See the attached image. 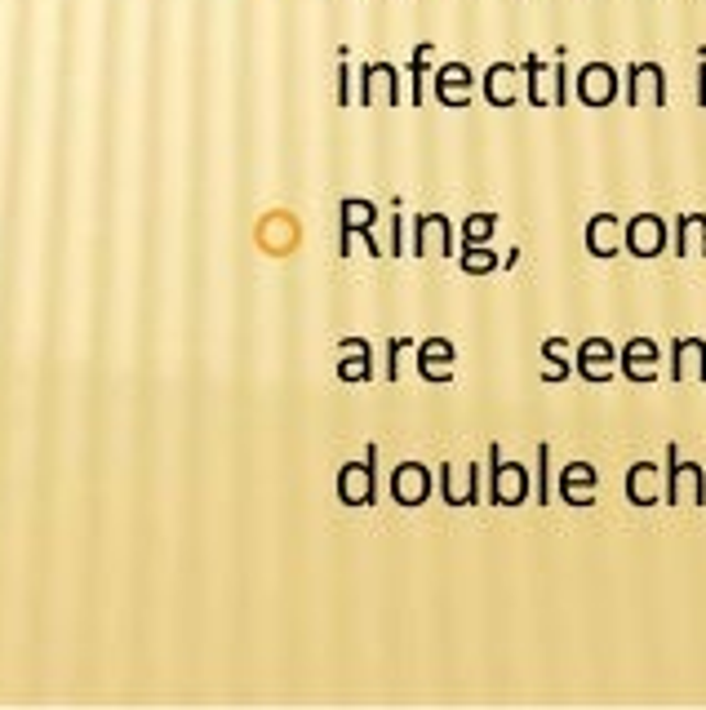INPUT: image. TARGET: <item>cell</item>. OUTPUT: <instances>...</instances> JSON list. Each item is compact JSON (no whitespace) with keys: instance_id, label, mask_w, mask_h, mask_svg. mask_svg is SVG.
I'll return each mask as SVG.
<instances>
[{"instance_id":"cell-1","label":"cell","mask_w":706,"mask_h":710,"mask_svg":"<svg viewBox=\"0 0 706 710\" xmlns=\"http://www.w3.org/2000/svg\"><path fill=\"white\" fill-rule=\"evenodd\" d=\"M662 502L671 507H706V466L684 462L680 444H666V470H662Z\"/></svg>"},{"instance_id":"cell-2","label":"cell","mask_w":706,"mask_h":710,"mask_svg":"<svg viewBox=\"0 0 706 710\" xmlns=\"http://www.w3.org/2000/svg\"><path fill=\"white\" fill-rule=\"evenodd\" d=\"M533 493V476L529 466L507 462L503 444H489V502L494 507H525Z\"/></svg>"},{"instance_id":"cell-3","label":"cell","mask_w":706,"mask_h":710,"mask_svg":"<svg viewBox=\"0 0 706 710\" xmlns=\"http://www.w3.org/2000/svg\"><path fill=\"white\" fill-rule=\"evenodd\" d=\"M378 444L365 448V462H346L338 470V502L342 507H374L378 502Z\"/></svg>"},{"instance_id":"cell-4","label":"cell","mask_w":706,"mask_h":710,"mask_svg":"<svg viewBox=\"0 0 706 710\" xmlns=\"http://www.w3.org/2000/svg\"><path fill=\"white\" fill-rule=\"evenodd\" d=\"M435 485H440V498H444V507H476L481 502V466L476 462H444L440 466V476H435Z\"/></svg>"},{"instance_id":"cell-5","label":"cell","mask_w":706,"mask_h":710,"mask_svg":"<svg viewBox=\"0 0 706 710\" xmlns=\"http://www.w3.org/2000/svg\"><path fill=\"white\" fill-rule=\"evenodd\" d=\"M666 241H671V231L658 213H636L622 226V249L631 258H658V254H666Z\"/></svg>"},{"instance_id":"cell-6","label":"cell","mask_w":706,"mask_h":710,"mask_svg":"<svg viewBox=\"0 0 706 710\" xmlns=\"http://www.w3.org/2000/svg\"><path fill=\"white\" fill-rule=\"evenodd\" d=\"M573 369H577V378H586V382H609L614 378V369H618V346L609 342V337H586V342H577V351H573Z\"/></svg>"},{"instance_id":"cell-7","label":"cell","mask_w":706,"mask_h":710,"mask_svg":"<svg viewBox=\"0 0 706 710\" xmlns=\"http://www.w3.org/2000/svg\"><path fill=\"white\" fill-rule=\"evenodd\" d=\"M356 80H361V89H356V102L361 107H374V102L400 107V67H391V63H365Z\"/></svg>"},{"instance_id":"cell-8","label":"cell","mask_w":706,"mask_h":710,"mask_svg":"<svg viewBox=\"0 0 706 710\" xmlns=\"http://www.w3.org/2000/svg\"><path fill=\"white\" fill-rule=\"evenodd\" d=\"M627 107H666V71L658 63H631L627 67Z\"/></svg>"},{"instance_id":"cell-9","label":"cell","mask_w":706,"mask_h":710,"mask_svg":"<svg viewBox=\"0 0 706 710\" xmlns=\"http://www.w3.org/2000/svg\"><path fill=\"white\" fill-rule=\"evenodd\" d=\"M409 249H413V258H449L453 254V222L444 213H418Z\"/></svg>"},{"instance_id":"cell-10","label":"cell","mask_w":706,"mask_h":710,"mask_svg":"<svg viewBox=\"0 0 706 710\" xmlns=\"http://www.w3.org/2000/svg\"><path fill=\"white\" fill-rule=\"evenodd\" d=\"M658 360H662V351L653 337H631L618 351V374L636 387H649V382H658Z\"/></svg>"},{"instance_id":"cell-11","label":"cell","mask_w":706,"mask_h":710,"mask_svg":"<svg viewBox=\"0 0 706 710\" xmlns=\"http://www.w3.org/2000/svg\"><path fill=\"white\" fill-rule=\"evenodd\" d=\"M622 93V76L609 63H586L577 71V102L582 107H609Z\"/></svg>"},{"instance_id":"cell-12","label":"cell","mask_w":706,"mask_h":710,"mask_svg":"<svg viewBox=\"0 0 706 710\" xmlns=\"http://www.w3.org/2000/svg\"><path fill=\"white\" fill-rule=\"evenodd\" d=\"M435 489V476H431V466L422 462H400L391 470V502L396 507H422Z\"/></svg>"},{"instance_id":"cell-13","label":"cell","mask_w":706,"mask_h":710,"mask_svg":"<svg viewBox=\"0 0 706 710\" xmlns=\"http://www.w3.org/2000/svg\"><path fill=\"white\" fill-rule=\"evenodd\" d=\"M413 355H418V374H422L427 382H435V387H449V382H453V360H457V351H453L449 337H427V342L413 346Z\"/></svg>"},{"instance_id":"cell-14","label":"cell","mask_w":706,"mask_h":710,"mask_svg":"<svg viewBox=\"0 0 706 710\" xmlns=\"http://www.w3.org/2000/svg\"><path fill=\"white\" fill-rule=\"evenodd\" d=\"M596 485H600V476L592 462H569L560 470L555 489H560V502H569V507H596Z\"/></svg>"},{"instance_id":"cell-15","label":"cell","mask_w":706,"mask_h":710,"mask_svg":"<svg viewBox=\"0 0 706 710\" xmlns=\"http://www.w3.org/2000/svg\"><path fill=\"white\" fill-rule=\"evenodd\" d=\"M671 382H706V342L702 337L671 342Z\"/></svg>"},{"instance_id":"cell-16","label":"cell","mask_w":706,"mask_h":710,"mask_svg":"<svg viewBox=\"0 0 706 710\" xmlns=\"http://www.w3.org/2000/svg\"><path fill=\"white\" fill-rule=\"evenodd\" d=\"M582 241H586V254L592 258H618L622 254V222L614 213H596L592 222H586Z\"/></svg>"},{"instance_id":"cell-17","label":"cell","mask_w":706,"mask_h":710,"mask_svg":"<svg viewBox=\"0 0 706 710\" xmlns=\"http://www.w3.org/2000/svg\"><path fill=\"white\" fill-rule=\"evenodd\" d=\"M338 378L342 382H369L374 378V346L365 337H342L338 342Z\"/></svg>"},{"instance_id":"cell-18","label":"cell","mask_w":706,"mask_h":710,"mask_svg":"<svg viewBox=\"0 0 706 710\" xmlns=\"http://www.w3.org/2000/svg\"><path fill=\"white\" fill-rule=\"evenodd\" d=\"M622 489H627V502H631V507H658V502H662V466L636 462V466L627 470Z\"/></svg>"},{"instance_id":"cell-19","label":"cell","mask_w":706,"mask_h":710,"mask_svg":"<svg viewBox=\"0 0 706 710\" xmlns=\"http://www.w3.org/2000/svg\"><path fill=\"white\" fill-rule=\"evenodd\" d=\"M431 76H435V98H440L444 107H466V102H471V85H476V76H471L466 63H444V67L431 71Z\"/></svg>"},{"instance_id":"cell-20","label":"cell","mask_w":706,"mask_h":710,"mask_svg":"<svg viewBox=\"0 0 706 710\" xmlns=\"http://www.w3.org/2000/svg\"><path fill=\"white\" fill-rule=\"evenodd\" d=\"M516 98H520V67L494 63V67L485 71V102L498 107V111H507Z\"/></svg>"},{"instance_id":"cell-21","label":"cell","mask_w":706,"mask_h":710,"mask_svg":"<svg viewBox=\"0 0 706 710\" xmlns=\"http://www.w3.org/2000/svg\"><path fill=\"white\" fill-rule=\"evenodd\" d=\"M258 241L272 249V258H285V254L298 245V218H289V213H272V218L263 222V231H258Z\"/></svg>"},{"instance_id":"cell-22","label":"cell","mask_w":706,"mask_h":710,"mask_svg":"<svg viewBox=\"0 0 706 710\" xmlns=\"http://www.w3.org/2000/svg\"><path fill=\"white\" fill-rule=\"evenodd\" d=\"M675 254L680 258H706V218L702 213H684L675 218Z\"/></svg>"},{"instance_id":"cell-23","label":"cell","mask_w":706,"mask_h":710,"mask_svg":"<svg viewBox=\"0 0 706 710\" xmlns=\"http://www.w3.org/2000/svg\"><path fill=\"white\" fill-rule=\"evenodd\" d=\"M525 98H529V107H551V93H547V80H551V67L538 58V54H529L525 58Z\"/></svg>"},{"instance_id":"cell-24","label":"cell","mask_w":706,"mask_h":710,"mask_svg":"<svg viewBox=\"0 0 706 710\" xmlns=\"http://www.w3.org/2000/svg\"><path fill=\"white\" fill-rule=\"evenodd\" d=\"M542 360H547V369H542V382H564V378L573 374V360H569V342H564V337H547V342H542Z\"/></svg>"},{"instance_id":"cell-25","label":"cell","mask_w":706,"mask_h":710,"mask_svg":"<svg viewBox=\"0 0 706 710\" xmlns=\"http://www.w3.org/2000/svg\"><path fill=\"white\" fill-rule=\"evenodd\" d=\"M427 76H431V45H418V49H413V58H409V80H413L409 102H413V107H422V102H427Z\"/></svg>"},{"instance_id":"cell-26","label":"cell","mask_w":706,"mask_h":710,"mask_svg":"<svg viewBox=\"0 0 706 710\" xmlns=\"http://www.w3.org/2000/svg\"><path fill=\"white\" fill-rule=\"evenodd\" d=\"M498 231V213H471L462 218V245H489Z\"/></svg>"},{"instance_id":"cell-27","label":"cell","mask_w":706,"mask_h":710,"mask_svg":"<svg viewBox=\"0 0 706 710\" xmlns=\"http://www.w3.org/2000/svg\"><path fill=\"white\" fill-rule=\"evenodd\" d=\"M533 502L547 507L551 502V444H538V462H533Z\"/></svg>"},{"instance_id":"cell-28","label":"cell","mask_w":706,"mask_h":710,"mask_svg":"<svg viewBox=\"0 0 706 710\" xmlns=\"http://www.w3.org/2000/svg\"><path fill=\"white\" fill-rule=\"evenodd\" d=\"M462 271L466 276H489V271H498V254L489 245H462Z\"/></svg>"},{"instance_id":"cell-29","label":"cell","mask_w":706,"mask_h":710,"mask_svg":"<svg viewBox=\"0 0 706 710\" xmlns=\"http://www.w3.org/2000/svg\"><path fill=\"white\" fill-rule=\"evenodd\" d=\"M551 107H569V67H564V54L551 63Z\"/></svg>"},{"instance_id":"cell-30","label":"cell","mask_w":706,"mask_h":710,"mask_svg":"<svg viewBox=\"0 0 706 710\" xmlns=\"http://www.w3.org/2000/svg\"><path fill=\"white\" fill-rule=\"evenodd\" d=\"M418 342H409V337H391L387 342V382H400V355L405 351H413Z\"/></svg>"},{"instance_id":"cell-31","label":"cell","mask_w":706,"mask_h":710,"mask_svg":"<svg viewBox=\"0 0 706 710\" xmlns=\"http://www.w3.org/2000/svg\"><path fill=\"white\" fill-rule=\"evenodd\" d=\"M400 249H405V222H400V218H391V241H387V254H391V258H400Z\"/></svg>"},{"instance_id":"cell-32","label":"cell","mask_w":706,"mask_h":710,"mask_svg":"<svg viewBox=\"0 0 706 710\" xmlns=\"http://www.w3.org/2000/svg\"><path fill=\"white\" fill-rule=\"evenodd\" d=\"M697 107H706V63L697 67Z\"/></svg>"}]
</instances>
